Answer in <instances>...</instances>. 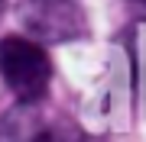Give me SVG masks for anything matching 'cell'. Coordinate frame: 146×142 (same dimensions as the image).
Wrapping results in <instances>:
<instances>
[{"label":"cell","mask_w":146,"mask_h":142,"mask_svg":"<svg viewBox=\"0 0 146 142\" xmlns=\"http://www.w3.org/2000/svg\"><path fill=\"white\" fill-rule=\"evenodd\" d=\"M0 78L16 97V103L36 107L49 94L52 58L36 39L7 36V39H0Z\"/></svg>","instance_id":"obj_1"},{"label":"cell","mask_w":146,"mask_h":142,"mask_svg":"<svg viewBox=\"0 0 146 142\" xmlns=\"http://www.w3.org/2000/svg\"><path fill=\"white\" fill-rule=\"evenodd\" d=\"M39 126H42V120L36 116V110L20 103L0 116V142H33Z\"/></svg>","instance_id":"obj_3"},{"label":"cell","mask_w":146,"mask_h":142,"mask_svg":"<svg viewBox=\"0 0 146 142\" xmlns=\"http://www.w3.org/2000/svg\"><path fill=\"white\" fill-rule=\"evenodd\" d=\"M3 10H7V0H0V20H3Z\"/></svg>","instance_id":"obj_5"},{"label":"cell","mask_w":146,"mask_h":142,"mask_svg":"<svg viewBox=\"0 0 146 142\" xmlns=\"http://www.w3.org/2000/svg\"><path fill=\"white\" fill-rule=\"evenodd\" d=\"M16 20L42 45H65L88 39V16H84L78 0H20L16 3Z\"/></svg>","instance_id":"obj_2"},{"label":"cell","mask_w":146,"mask_h":142,"mask_svg":"<svg viewBox=\"0 0 146 142\" xmlns=\"http://www.w3.org/2000/svg\"><path fill=\"white\" fill-rule=\"evenodd\" d=\"M33 142H84V136L72 120H52V123H42L39 126Z\"/></svg>","instance_id":"obj_4"},{"label":"cell","mask_w":146,"mask_h":142,"mask_svg":"<svg viewBox=\"0 0 146 142\" xmlns=\"http://www.w3.org/2000/svg\"><path fill=\"white\" fill-rule=\"evenodd\" d=\"M133 3H140V7H143V10H146V0H133Z\"/></svg>","instance_id":"obj_6"}]
</instances>
